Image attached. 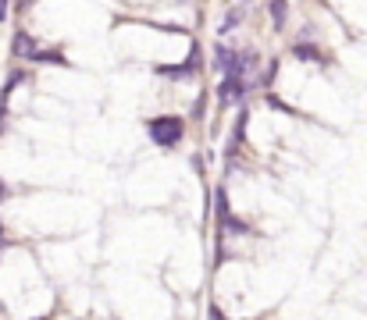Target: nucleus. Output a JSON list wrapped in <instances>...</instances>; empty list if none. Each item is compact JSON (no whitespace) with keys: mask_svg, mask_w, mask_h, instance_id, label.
<instances>
[{"mask_svg":"<svg viewBox=\"0 0 367 320\" xmlns=\"http://www.w3.org/2000/svg\"><path fill=\"white\" fill-rule=\"evenodd\" d=\"M214 61H218V68H221L225 75H232V79H235V72H239V54H235V50H228V47H218V54H214Z\"/></svg>","mask_w":367,"mask_h":320,"instance_id":"2","label":"nucleus"},{"mask_svg":"<svg viewBox=\"0 0 367 320\" xmlns=\"http://www.w3.org/2000/svg\"><path fill=\"white\" fill-rule=\"evenodd\" d=\"M271 18H274V25L286 22V0H274V4H271Z\"/></svg>","mask_w":367,"mask_h":320,"instance_id":"6","label":"nucleus"},{"mask_svg":"<svg viewBox=\"0 0 367 320\" xmlns=\"http://www.w3.org/2000/svg\"><path fill=\"white\" fill-rule=\"evenodd\" d=\"M4 192H8V189H4V185H0V196H4Z\"/></svg>","mask_w":367,"mask_h":320,"instance_id":"10","label":"nucleus"},{"mask_svg":"<svg viewBox=\"0 0 367 320\" xmlns=\"http://www.w3.org/2000/svg\"><path fill=\"white\" fill-rule=\"evenodd\" d=\"M36 320H47V317H36Z\"/></svg>","mask_w":367,"mask_h":320,"instance_id":"12","label":"nucleus"},{"mask_svg":"<svg viewBox=\"0 0 367 320\" xmlns=\"http://www.w3.org/2000/svg\"><path fill=\"white\" fill-rule=\"evenodd\" d=\"M15 54H18V57H33V54H36L33 36H25V32H18V36H15Z\"/></svg>","mask_w":367,"mask_h":320,"instance_id":"4","label":"nucleus"},{"mask_svg":"<svg viewBox=\"0 0 367 320\" xmlns=\"http://www.w3.org/2000/svg\"><path fill=\"white\" fill-rule=\"evenodd\" d=\"M0 239H4V228H0Z\"/></svg>","mask_w":367,"mask_h":320,"instance_id":"11","label":"nucleus"},{"mask_svg":"<svg viewBox=\"0 0 367 320\" xmlns=\"http://www.w3.org/2000/svg\"><path fill=\"white\" fill-rule=\"evenodd\" d=\"M210 320H225V317H221V310H218V306H214V310H210Z\"/></svg>","mask_w":367,"mask_h":320,"instance_id":"9","label":"nucleus"},{"mask_svg":"<svg viewBox=\"0 0 367 320\" xmlns=\"http://www.w3.org/2000/svg\"><path fill=\"white\" fill-rule=\"evenodd\" d=\"M8 18V0H0V22Z\"/></svg>","mask_w":367,"mask_h":320,"instance_id":"8","label":"nucleus"},{"mask_svg":"<svg viewBox=\"0 0 367 320\" xmlns=\"http://www.w3.org/2000/svg\"><path fill=\"white\" fill-rule=\"evenodd\" d=\"M221 224H225L228 232H235V235H247V232H250L247 224H242V221H235V217H221Z\"/></svg>","mask_w":367,"mask_h":320,"instance_id":"5","label":"nucleus"},{"mask_svg":"<svg viewBox=\"0 0 367 320\" xmlns=\"http://www.w3.org/2000/svg\"><path fill=\"white\" fill-rule=\"evenodd\" d=\"M150 136H154V143H161V146H175L182 139V121L178 118H154L150 121Z\"/></svg>","mask_w":367,"mask_h":320,"instance_id":"1","label":"nucleus"},{"mask_svg":"<svg viewBox=\"0 0 367 320\" xmlns=\"http://www.w3.org/2000/svg\"><path fill=\"white\" fill-rule=\"evenodd\" d=\"M296 57H311V61H318L321 54H318L314 47H296Z\"/></svg>","mask_w":367,"mask_h":320,"instance_id":"7","label":"nucleus"},{"mask_svg":"<svg viewBox=\"0 0 367 320\" xmlns=\"http://www.w3.org/2000/svg\"><path fill=\"white\" fill-rule=\"evenodd\" d=\"M239 89H242V86H239V79H232V75H228V79L218 86V104H235V100H239Z\"/></svg>","mask_w":367,"mask_h":320,"instance_id":"3","label":"nucleus"}]
</instances>
